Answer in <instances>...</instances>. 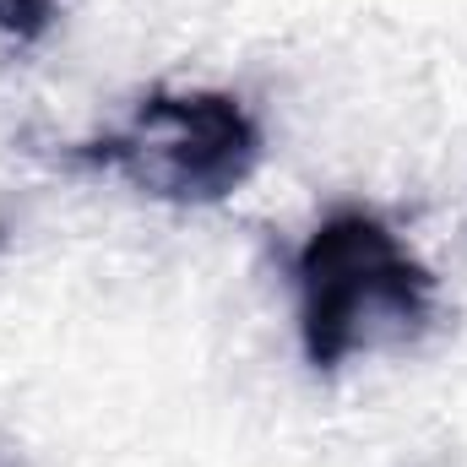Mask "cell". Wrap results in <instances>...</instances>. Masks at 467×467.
Returning a JSON list of instances; mask_svg holds the SVG:
<instances>
[{"instance_id": "1", "label": "cell", "mask_w": 467, "mask_h": 467, "mask_svg": "<svg viewBox=\"0 0 467 467\" xmlns=\"http://www.w3.org/2000/svg\"><path fill=\"white\" fill-rule=\"evenodd\" d=\"M294 294H299V348L310 369L332 375L353 353L424 337L435 321L441 283L386 218L364 207H337L299 244Z\"/></svg>"}, {"instance_id": "2", "label": "cell", "mask_w": 467, "mask_h": 467, "mask_svg": "<svg viewBox=\"0 0 467 467\" xmlns=\"http://www.w3.org/2000/svg\"><path fill=\"white\" fill-rule=\"evenodd\" d=\"M66 158L115 174L152 202L213 207L261 169V125L218 88H152L119 130L77 141Z\"/></svg>"}, {"instance_id": "3", "label": "cell", "mask_w": 467, "mask_h": 467, "mask_svg": "<svg viewBox=\"0 0 467 467\" xmlns=\"http://www.w3.org/2000/svg\"><path fill=\"white\" fill-rule=\"evenodd\" d=\"M60 16V0H0V33L16 44H38Z\"/></svg>"}, {"instance_id": "4", "label": "cell", "mask_w": 467, "mask_h": 467, "mask_svg": "<svg viewBox=\"0 0 467 467\" xmlns=\"http://www.w3.org/2000/svg\"><path fill=\"white\" fill-rule=\"evenodd\" d=\"M0 467H22V462H16V457H11V451H0Z\"/></svg>"}]
</instances>
